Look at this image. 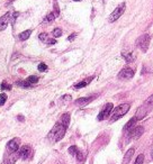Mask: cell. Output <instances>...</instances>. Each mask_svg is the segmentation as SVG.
<instances>
[{
  "label": "cell",
  "mask_w": 153,
  "mask_h": 164,
  "mask_svg": "<svg viewBox=\"0 0 153 164\" xmlns=\"http://www.w3.org/2000/svg\"><path fill=\"white\" fill-rule=\"evenodd\" d=\"M66 127L63 126L61 123H57V124L54 125V127L52 128L50 133H49V139H51L52 142H59L64 137V134H66Z\"/></svg>",
  "instance_id": "obj_1"
},
{
  "label": "cell",
  "mask_w": 153,
  "mask_h": 164,
  "mask_svg": "<svg viewBox=\"0 0 153 164\" xmlns=\"http://www.w3.org/2000/svg\"><path fill=\"white\" fill-rule=\"evenodd\" d=\"M130 110V105L128 103H123V105H119L118 107H116L114 109L112 115V118H110V121H116L118 120L119 118H122L126 112Z\"/></svg>",
  "instance_id": "obj_2"
},
{
  "label": "cell",
  "mask_w": 153,
  "mask_h": 164,
  "mask_svg": "<svg viewBox=\"0 0 153 164\" xmlns=\"http://www.w3.org/2000/svg\"><path fill=\"white\" fill-rule=\"evenodd\" d=\"M150 40H151V37L149 34L142 35V36H140V37L136 40V46H138L142 52L145 53L147 51V48H149Z\"/></svg>",
  "instance_id": "obj_3"
},
{
  "label": "cell",
  "mask_w": 153,
  "mask_h": 164,
  "mask_svg": "<svg viewBox=\"0 0 153 164\" xmlns=\"http://www.w3.org/2000/svg\"><path fill=\"white\" fill-rule=\"evenodd\" d=\"M125 3L123 2V3H121L117 8H115V10L113 11L112 14H110V16H109V18H108V20H109L110 23H114V22H116L117 19L119 18V17H122V15L124 14V11H125Z\"/></svg>",
  "instance_id": "obj_4"
},
{
  "label": "cell",
  "mask_w": 153,
  "mask_h": 164,
  "mask_svg": "<svg viewBox=\"0 0 153 164\" xmlns=\"http://www.w3.org/2000/svg\"><path fill=\"white\" fill-rule=\"evenodd\" d=\"M33 155V149L29 145H24L18 149V156L23 160H28Z\"/></svg>",
  "instance_id": "obj_5"
},
{
  "label": "cell",
  "mask_w": 153,
  "mask_h": 164,
  "mask_svg": "<svg viewBox=\"0 0 153 164\" xmlns=\"http://www.w3.org/2000/svg\"><path fill=\"white\" fill-rule=\"evenodd\" d=\"M113 103H107L105 107L103 108V110L99 112V115H98V120H104V119H106L108 116H110V112H112L113 110Z\"/></svg>",
  "instance_id": "obj_6"
},
{
  "label": "cell",
  "mask_w": 153,
  "mask_h": 164,
  "mask_svg": "<svg viewBox=\"0 0 153 164\" xmlns=\"http://www.w3.org/2000/svg\"><path fill=\"white\" fill-rule=\"evenodd\" d=\"M133 77H134V70L131 68H124L118 73L119 79H124V80H130Z\"/></svg>",
  "instance_id": "obj_7"
},
{
  "label": "cell",
  "mask_w": 153,
  "mask_h": 164,
  "mask_svg": "<svg viewBox=\"0 0 153 164\" xmlns=\"http://www.w3.org/2000/svg\"><path fill=\"white\" fill-rule=\"evenodd\" d=\"M150 110H152V109L150 108V107H147V105H144L142 107H140V108L138 109V111H136V115H135V119L136 120H140V119H143L145 116L147 115V112L150 111Z\"/></svg>",
  "instance_id": "obj_8"
},
{
  "label": "cell",
  "mask_w": 153,
  "mask_h": 164,
  "mask_svg": "<svg viewBox=\"0 0 153 164\" xmlns=\"http://www.w3.org/2000/svg\"><path fill=\"white\" fill-rule=\"evenodd\" d=\"M11 14H13V13L8 11V13L5 14L2 17H0V31L6 29L7 26L9 25L10 20H11Z\"/></svg>",
  "instance_id": "obj_9"
},
{
  "label": "cell",
  "mask_w": 153,
  "mask_h": 164,
  "mask_svg": "<svg viewBox=\"0 0 153 164\" xmlns=\"http://www.w3.org/2000/svg\"><path fill=\"white\" fill-rule=\"evenodd\" d=\"M7 149L9 153H17L19 149V138H14L9 141L7 144Z\"/></svg>",
  "instance_id": "obj_10"
},
{
  "label": "cell",
  "mask_w": 153,
  "mask_h": 164,
  "mask_svg": "<svg viewBox=\"0 0 153 164\" xmlns=\"http://www.w3.org/2000/svg\"><path fill=\"white\" fill-rule=\"evenodd\" d=\"M143 133H144L143 127L138 126V127H135V128H132V129L130 130V137L133 139H138L143 135Z\"/></svg>",
  "instance_id": "obj_11"
},
{
  "label": "cell",
  "mask_w": 153,
  "mask_h": 164,
  "mask_svg": "<svg viewBox=\"0 0 153 164\" xmlns=\"http://www.w3.org/2000/svg\"><path fill=\"white\" fill-rule=\"evenodd\" d=\"M38 38H40V40H42L43 43L47 44V45H54V44H56L55 38H52L50 35H47L46 33H41V34L38 35Z\"/></svg>",
  "instance_id": "obj_12"
},
{
  "label": "cell",
  "mask_w": 153,
  "mask_h": 164,
  "mask_svg": "<svg viewBox=\"0 0 153 164\" xmlns=\"http://www.w3.org/2000/svg\"><path fill=\"white\" fill-rule=\"evenodd\" d=\"M96 98V96H91V97H83V98H79V99H77L74 101L75 105L78 106H86L88 105L89 102H91L92 100Z\"/></svg>",
  "instance_id": "obj_13"
},
{
  "label": "cell",
  "mask_w": 153,
  "mask_h": 164,
  "mask_svg": "<svg viewBox=\"0 0 153 164\" xmlns=\"http://www.w3.org/2000/svg\"><path fill=\"white\" fill-rule=\"evenodd\" d=\"M17 153H9V155H7L5 158V164H15L16 160H17V155H18Z\"/></svg>",
  "instance_id": "obj_14"
},
{
  "label": "cell",
  "mask_w": 153,
  "mask_h": 164,
  "mask_svg": "<svg viewBox=\"0 0 153 164\" xmlns=\"http://www.w3.org/2000/svg\"><path fill=\"white\" fill-rule=\"evenodd\" d=\"M134 152H135V149H133V147L126 152L125 156H124V160H123V164H128V162L131 161L132 156H133V154H134Z\"/></svg>",
  "instance_id": "obj_15"
},
{
  "label": "cell",
  "mask_w": 153,
  "mask_h": 164,
  "mask_svg": "<svg viewBox=\"0 0 153 164\" xmlns=\"http://www.w3.org/2000/svg\"><path fill=\"white\" fill-rule=\"evenodd\" d=\"M92 79H94V78L91 77V78H89V79H86V80L81 81V82H79V83H77V84H74V89L78 90V89H81V88L86 87V86H88V84L90 83Z\"/></svg>",
  "instance_id": "obj_16"
},
{
  "label": "cell",
  "mask_w": 153,
  "mask_h": 164,
  "mask_svg": "<svg viewBox=\"0 0 153 164\" xmlns=\"http://www.w3.org/2000/svg\"><path fill=\"white\" fill-rule=\"evenodd\" d=\"M61 124L68 128V126H69V124H70V114L62 115V117H61Z\"/></svg>",
  "instance_id": "obj_17"
},
{
  "label": "cell",
  "mask_w": 153,
  "mask_h": 164,
  "mask_svg": "<svg viewBox=\"0 0 153 164\" xmlns=\"http://www.w3.org/2000/svg\"><path fill=\"white\" fill-rule=\"evenodd\" d=\"M122 56L125 59V61L127 63H131L134 61V55H133V53H127V52H123L122 53Z\"/></svg>",
  "instance_id": "obj_18"
},
{
  "label": "cell",
  "mask_w": 153,
  "mask_h": 164,
  "mask_svg": "<svg viewBox=\"0 0 153 164\" xmlns=\"http://www.w3.org/2000/svg\"><path fill=\"white\" fill-rule=\"evenodd\" d=\"M31 34H32V29H27V31L20 33L18 37H19V40H28V37H29V36H31Z\"/></svg>",
  "instance_id": "obj_19"
},
{
  "label": "cell",
  "mask_w": 153,
  "mask_h": 164,
  "mask_svg": "<svg viewBox=\"0 0 153 164\" xmlns=\"http://www.w3.org/2000/svg\"><path fill=\"white\" fill-rule=\"evenodd\" d=\"M135 123H136V119H135V117L132 118L131 120L128 121L127 124L125 125V127H124V130H131L132 128H133V126L135 125Z\"/></svg>",
  "instance_id": "obj_20"
},
{
  "label": "cell",
  "mask_w": 153,
  "mask_h": 164,
  "mask_svg": "<svg viewBox=\"0 0 153 164\" xmlns=\"http://www.w3.org/2000/svg\"><path fill=\"white\" fill-rule=\"evenodd\" d=\"M52 35H53L54 38H57L62 35V29L61 28H54L53 32H52Z\"/></svg>",
  "instance_id": "obj_21"
},
{
  "label": "cell",
  "mask_w": 153,
  "mask_h": 164,
  "mask_svg": "<svg viewBox=\"0 0 153 164\" xmlns=\"http://www.w3.org/2000/svg\"><path fill=\"white\" fill-rule=\"evenodd\" d=\"M26 80H27L28 82H29V83H31L32 86H33V84L37 83V82H38V78L36 77V75H31V77H28L27 79H26Z\"/></svg>",
  "instance_id": "obj_22"
},
{
  "label": "cell",
  "mask_w": 153,
  "mask_h": 164,
  "mask_svg": "<svg viewBox=\"0 0 153 164\" xmlns=\"http://www.w3.org/2000/svg\"><path fill=\"white\" fill-rule=\"evenodd\" d=\"M75 156H77V160H78L79 162H83V161H84V158H86V156H84L83 153H82L81 151H79V149H78V152H77Z\"/></svg>",
  "instance_id": "obj_23"
},
{
  "label": "cell",
  "mask_w": 153,
  "mask_h": 164,
  "mask_svg": "<svg viewBox=\"0 0 153 164\" xmlns=\"http://www.w3.org/2000/svg\"><path fill=\"white\" fill-rule=\"evenodd\" d=\"M17 86H20V87H24V88H31L32 87V84L29 83L27 80L19 81V82H17Z\"/></svg>",
  "instance_id": "obj_24"
},
{
  "label": "cell",
  "mask_w": 153,
  "mask_h": 164,
  "mask_svg": "<svg viewBox=\"0 0 153 164\" xmlns=\"http://www.w3.org/2000/svg\"><path fill=\"white\" fill-rule=\"evenodd\" d=\"M144 105H147V107H150L151 109H153V95L150 96L149 98L147 99V101L144 102Z\"/></svg>",
  "instance_id": "obj_25"
},
{
  "label": "cell",
  "mask_w": 153,
  "mask_h": 164,
  "mask_svg": "<svg viewBox=\"0 0 153 164\" xmlns=\"http://www.w3.org/2000/svg\"><path fill=\"white\" fill-rule=\"evenodd\" d=\"M54 18H55V15H54L53 13H50V14H49V15L46 16V17H45V22H47V23L53 22Z\"/></svg>",
  "instance_id": "obj_26"
},
{
  "label": "cell",
  "mask_w": 153,
  "mask_h": 164,
  "mask_svg": "<svg viewBox=\"0 0 153 164\" xmlns=\"http://www.w3.org/2000/svg\"><path fill=\"white\" fill-rule=\"evenodd\" d=\"M143 161H144V155L140 154L138 158H136V160H135L134 164H143Z\"/></svg>",
  "instance_id": "obj_27"
},
{
  "label": "cell",
  "mask_w": 153,
  "mask_h": 164,
  "mask_svg": "<svg viewBox=\"0 0 153 164\" xmlns=\"http://www.w3.org/2000/svg\"><path fill=\"white\" fill-rule=\"evenodd\" d=\"M38 69V71H41V72H45L47 70V65L45 64V63H40L37 66Z\"/></svg>",
  "instance_id": "obj_28"
},
{
  "label": "cell",
  "mask_w": 153,
  "mask_h": 164,
  "mask_svg": "<svg viewBox=\"0 0 153 164\" xmlns=\"http://www.w3.org/2000/svg\"><path fill=\"white\" fill-rule=\"evenodd\" d=\"M6 101H7V95L1 93V95H0V106H3Z\"/></svg>",
  "instance_id": "obj_29"
},
{
  "label": "cell",
  "mask_w": 153,
  "mask_h": 164,
  "mask_svg": "<svg viewBox=\"0 0 153 164\" xmlns=\"http://www.w3.org/2000/svg\"><path fill=\"white\" fill-rule=\"evenodd\" d=\"M0 88H1V90H11V84L6 83V82H2Z\"/></svg>",
  "instance_id": "obj_30"
},
{
  "label": "cell",
  "mask_w": 153,
  "mask_h": 164,
  "mask_svg": "<svg viewBox=\"0 0 153 164\" xmlns=\"http://www.w3.org/2000/svg\"><path fill=\"white\" fill-rule=\"evenodd\" d=\"M77 152H78V147H77V146H71V147H70L69 149V153L71 155H75L77 154Z\"/></svg>",
  "instance_id": "obj_31"
},
{
  "label": "cell",
  "mask_w": 153,
  "mask_h": 164,
  "mask_svg": "<svg viewBox=\"0 0 153 164\" xmlns=\"http://www.w3.org/2000/svg\"><path fill=\"white\" fill-rule=\"evenodd\" d=\"M19 16V13H13L11 14V20H10V23L11 24H15V22H16V19H17V17Z\"/></svg>",
  "instance_id": "obj_32"
},
{
  "label": "cell",
  "mask_w": 153,
  "mask_h": 164,
  "mask_svg": "<svg viewBox=\"0 0 153 164\" xmlns=\"http://www.w3.org/2000/svg\"><path fill=\"white\" fill-rule=\"evenodd\" d=\"M70 100H71V96H69V95H66V96H63L62 97V101L63 102L70 101Z\"/></svg>",
  "instance_id": "obj_33"
},
{
  "label": "cell",
  "mask_w": 153,
  "mask_h": 164,
  "mask_svg": "<svg viewBox=\"0 0 153 164\" xmlns=\"http://www.w3.org/2000/svg\"><path fill=\"white\" fill-rule=\"evenodd\" d=\"M54 8H55V14H54V15L59 16L60 15V10H59V6H57V3H55V5H54Z\"/></svg>",
  "instance_id": "obj_34"
},
{
  "label": "cell",
  "mask_w": 153,
  "mask_h": 164,
  "mask_svg": "<svg viewBox=\"0 0 153 164\" xmlns=\"http://www.w3.org/2000/svg\"><path fill=\"white\" fill-rule=\"evenodd\" d=\"M75 36H77V34H75V33H73V34H71V36H69V37H68V40H70V42H71V40H74Z\"/></svg>",
  "instance_id": "obj_35"
},
{
  "label": "cell",
  "mask_w": 153,
  "mask_h": 164,
  "mask_svg": "<svg viewBox=\"0 0 153 164\" xmlns=\"http://www.w3.org/2000/svg\"><path fill=\"white\" fill-rule=\"evenodd\" d=\"M18 119H19V120H24V118H23L22 116H19V117H18Z\"/></svg>",
  "instance_id": "obj_36"
},
{
  "label": "cell",
  "mask_w": 153,
  "mask_h": 164,
  "mask_svg": "<svg viewBox=\"0 0 153 164\" xmlns=\"http://www.w3.org/2000/svg\"><path fill=\"white\" fill-rule=\"evenodd\" d=\"M74 1H81V0H74Z\"/></svg>",
  "instance_id": "obj_37"
},
{
  "label": "cell",
  "mask_w": 153,
  "mask_h": 164,
  "mask_svg": "<svg viewBox=\"0 0 153 164\" xmlns=\"http://www.w3.org/2000/svg\"><path fill=\"white\" fill-rule=\"evenodd\" d=\"M104 1H106V0H104Z\"/></svg>",
  "instance_id": "obj_38"
}]
</instances>
